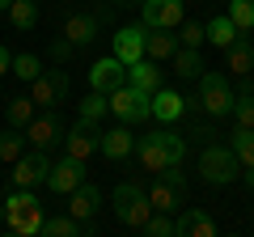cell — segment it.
<instances>
[{
	"instance_id": "d590c367",
	"label": "cell",
	"mask_w": 254,
	"mask_h": 237,
	"mask_svg": "<svg viewBox=\"0 0 254 237\" xmlns=\"http://www.w3.org/2000/svg\"><path fill=\"white\" fill-rule=\"evenodd\" d=\"M178 43L182 47H203L208 43V26H203V21H182L178 26Z\"/></svg>"
},
{
	"instance_id": "30bf717a",
	"label": "cell",
	"mask_w": 254,
	"mask_h": 237,
	"mask_svg": "<svg viewBox=\"0 0 254 237\" xmlns=\"http://www.w3.org/2000/svg\"><path fill=\"white\" fill-rule=\"evenodd\" d=\"M119 85H127V64L119 59L115 51H110L106 59H98V64L89 68V89H98V93H115Z\"/></svg>"
},
{
	"instance_id": "7bdbcfd3",
	"label": "cell",
	"mask_w": 254,
	"mask_h": 237,
	"mask_svg": "<svg viewBox=\"0 0 254 237\" xmlns=\"http://www.w3.org/2000/svg\"><path fill=\"white\" fill-rule=\"evenodd\" d=\"M0 225H4V203H0Z\"/></svg>"
},
{
	"instance_id": "60d3db41",
	"label": "cell",
	"mask_w": 254,
	"mask_h": 237,
	"mask_svg": "<svg viewBox=\"0 0 254 237\" xmlns=\"http://www.w3.org/2000/svg\"><path fill=\"white\" fill-rule=\"evenodd\" d=\"M242 178H246V191H254V170H246Z\"/></svg>"
},
{
	"instance_id": "836d02e7",
	"label": "cell",
	"mask_w": 254,
	"mask_h": 237,
	"mask_svg": "<svg viewBox=\"0 0 254 237\" xmlns=\"http://www.w3.org/2000/svg\"><path fill=\"white\" fill-rule=\"evenodd\" d=\"M157 136H161V144H165V157H170V170H178L182 165V157H187V140L178 136V131H157Z\"/></svg>"
},
{
	"instance_id": "cb8c5ba5",
	"label": "cell",
	"mask_w": 254,
	"mask_h": 237,
	"mask_svg": "<svg viewBox=\"0 0 254 237\" xmlns=\"http://www.w3.org/2000/svg\"><path fill=\"white\" fill-rule=\"evenodd\" d=\"M203 26H208V43L212 47H220V51H229V47L237 43V34H242V30H237V21L229 17H212V21H203Z\"/></svg>"
},
{
	"instance_id": "ab89813d",
	"label": "cell",
	"mask_w": 254,
	"mask_h": 237,
	"mask_svg": "<svg viewBox=\"0 0 254 237\" xmlns=\"http://www.w3.org/2000/svg\"><path fill=\"white\" fill-rule=\"evenodd\" d=\"M119 9H140V4H144V0H115Z\"/></svg>"
},
{
	"instance_id": "ba28073f",
	"label": "cell",
	"mask_w": 254,
	"mask_h": 237,
	"mask_svg": "<svg viewBox=\"0 0 254 237\" xmlns=\"http://www.w3.org/2000/svg\"><path fill=\"white\" fill-rule=\"evenodd\" d=\"M68 89H72V76L64 72V68H51V72H43L38 81H30V98H34L38 106H55V102H64Z\"/></svg>"
},
{
	"instance_id": "7a4b0ae2",
	"label": "cell",
	"mask_w": 254,
	"mask_h": 237,
	"mask_svg": "<svg viewBox=\"0 0 254 237\" xmlns=\"http://www.w3.org/2000/svg\"><path fill=\"white\" fill-rule=\"evenodd\" d=\"M110 208H115L119 225H127V229H144L148 216H153V199H148V191L140 182H119L115 195H110Z\"/></svg>"
},
{
	"instance_id": "5bb4252c",
	"label": "cell",
	"mask_w": 254,
	"mask_h": 237,
	"mask_svg": "<svg viewBox=\"0 0 254 237\" xmlns=\"http://www.w3.org/2000/svg\"><path fill=\"white\" fill-rule=\"evenodd\" d=\"M144 34H148L144 26H119L110 51H115L123 64H136V59H144Z\"/></svg>"
},
{
	"instance_id": "ac0fdd59",
	"label": "cell",
	"mask_w": 254,
	"mask_h": 237,
	"mask_svg": "<svg viewBox=\"0 0 254 237\" xmlns=\"http://www.w3.org/2000/svg\"><path fill=\"white\" fill-rule=\"evenodd\" d=\"M187 106L190 102L182 98V93H174V89H157L153 93V118L157 123H178V118L187 115Z\"/></svg>"
},
{
	"instance_id": "52a82bcc",
	"label": "cell",
	"mask_w": 254,
	"mask_h": 237,
	"mask_svg": "<svg viewBox=\"0 0 254 237\" xmlns=\"http://www.w3.org/2000/svg\"><path fill=\"white\" fill-rule=\"evenodd\" d=\"M51 157H47V148H30V153H21L17 161H13V186H38L47 178V174H51Z\"/></svg>"
},
{
	"instance_id": "8d00e7d4",
	"label": "cell",
	"mask_w": 254,
	"mask_h": 237,
	"mask_svg": "<svg viewBox=\"0 0 254 237\" xmlns=\"http://www.w3.org/2000/svg\"><path fill=\"white\" fill-rule=\"evenodd\" d=\"M229 17L237 21V30H254V0H229Z\"/></svg>"
},
{
	"instance_id": "603a6c76",
	"label": "cell",
	"mask_w": 254,
	"mask_h": 237,
	"mask_svg": "<svg viewBox=\"0 0 254 237\" xmlns=\"http://www.w3.org/2000/svg\"><path fill=\"white\" fill-rule=\"evenodd\" d=\"M178 38H174V30H148L144 34V55L148 59H157V64H161V59H174V51H178Z\"/></svg>"
},
{
	"instance_id": "484cf974",
	"label": "cell",
	"mask_w": 254,
	"mask_h": 237,
	"mask_svg": "<svg viewBox=\"0 0 254 237\" xmlns=\"http://www.w3.org/2000/svg\"><path fill=\"white\" fill-rule=\"evenodd\" d=\"M174 72L178 76H203V55H199V47H178L174 51Z\"/></svg>"
},
{
	"instance_id": "f1b7e54d",
	"label": "cell",
	"mask_w": 254,
	"mask_h": 237,
	"mask_svg": "<svg viewBox=\"0 0 254 237\" xmlns=\"http://www.w3.org/2000/svg\"><path fill=\"white\" fill-rule=\"evenodd\" d=\"M76 233H85V220H76L72 212L68 216H47L43 225V237H76Z\"/></svg>"
},
{
	"instance_id": "8992f818",
	"label": "cell",
	"mask_w": 254,
	"mask_h": 237,
	"mask_svg": "<svg viewBox=\"0 0 254 237\" xmlns=\"http://www.w3.org/2000/svg\"><path fill=\"white\" fill-rule=\"evenodd\" d=\"M182 9H187V0H144V4H140V13H144L140 26L144 30H178L182 21H187Z\"/></svg>"
},
{
	"instance_id": "2e32d148",
	"label": "cell",
	"mask_w": 254,
	"mask_h": 237,
	"mask_svg": "<svg viewBox=\"0 0 254 237\" xmlns=\"http://www.w3.org/2000/svg\"><path fill=\"white\" fill-rule=\"evenodd\" d=\"M68 212H72L76 220H93V216L102 212V191L89 182V178H85V182L68 195Z\"/></svg>"
},
{
	"instance_id": "ffe728a7",
	"label": "cell",
	"mask_w": 254,
	"mask_h": 237,
	"mask_svg": "<svg viewBox=\"0 0 254 237\" xmlns=\"http://www.w3.org/2000/svg\"><path fill=\"white\" fill-rule=\"evenodd\" d=\"M64 38H68V43H76V51H81V47H89L93 38H98V17H89V13H72V17L64 21Z\"/></svg>"
},
{
	"instance_id": "e0dca14e",
	"label": "cell",
	"mask_w": 254,
	"mask_h": 237,
	"mask_svg": "<svg viewBox=\"0 0 254 237\" xmlns=\"http://www.w3.org/2000/svg\"><path fill=\"white\" fill-rule=\"evenodd\" d=\"M136 157H140V165H144L148 174H165L170 170V157H165V144H161L157 131H148L144 140H136Z\"/></svg>"
},
{
	"instance_id": "f35d334b",
	"label": "cell",
	"mask_w": 254,
	"mask_h": 237,
	"mask_svg": "<svg viewBox=\"0 0 254 237\" xmlns=\"http://www.w3.org/2000/svg\"><path fill=\"white\" fill-rule=\"evenodd\" d=\"M9 68H13V59H9V51L0 47V76H9Z\"/></svg>"
},
{
	"instance_id": "5b68a950",
	"label": "cell",
	"mask_w": 254,
	"mask_h": 237,
	"mask_svg": "<svg viewBox=\"0 0 254 237\" xmlns=\"http://www.w3.org/2000/svg\"><path fill=\"white\" fill-rule=\"evenodd\" d=\"M110 115H115L119 123H144V118L153 115V98L140 93L136 85H119V89L110 93Z\"/></svg>"
},
{
	"instance_id": "74e56055",
	"label": "cell",
	"mask_w": 254,
	"mask_h": 237,
	"mask_svg": "<svg viewBox=\"0 0 254 237\" xmlns=\"http://www.w3.org/2000/svg\"><path fill=\"white\" fill-rule=\"evenodd\" d=\"M72 51H76V43H68V38H60V43H51V59H60V64H64V59H68Z\"/></svg>"
},
{
	"instance_id": "9c48e42d",
	"label": "cell",
	"mask_w": 254,
	"mask_h": 237,
	"mask_svg": "<svg viewBox=\"0 0 254 237\" xmlns=\"http://www.w3.org/2000/svg\"><path fill=\"white\" fill-rule=\"evenodd\" d=\"M98 148H102V131H98V123H89V118H81V123L64 136V153L76 157V161H89Z\"/></svg>"
},
{
	"instance_id": "4fadbf2b",
	"label": "cell",
	"mask_w": 254,
	"mask_h": 237,
	"mask_svg": "<svg viewBox=\"0 0 254 237\" xmlns=\"http://www.w3.org/2000/svg\"><path fill=\"white\" fill-rule=\"evenodd\" d=\"M148 199H153V212H170V216H178L187 191H182L178 182H170L165 174H153V182H148Z\"/></svg>"
},
{
	"instance_id": "4dcf8cb0",
	"label": "cell",
	"mask_w": 254,
	"mask_h": 237,
	"mask_svg": "<svg viewBox=\"0 0 254 237\" xmlns=\"http://www.w3.org/2000/svg\"><path fill=\"white\" fill-rule=\"evenodd\" d=\"M34 98H9V106H4V115H9V127H30L34 123Z\"/></svg>"
},
{
	"instance_id": "7c38bea8",
	"label": "cell",
	"mask_w": 254,
	"mask_h": 237,
	"mask_svg": "<svg viewBox=\"0 0 254 237\" xmlns=\"http://www.w3.org/2000/svg\"><path fill=\"white\" fill-rule=\"evenodd\" d=\"M85 161H76V157H64V161H55L51 165V174H47V186H51L55 195H72L76 186L85 182Z\"/></svg>"
},
{
	"instance_id": "f546056e",
	"label": "cell",
	"mask_w": 254,
	"mask_h": 237,
	"mask_svg": "<svg viewBox=\"0 0 254 237\" xmlns=\"http://www.w3.org/2000/svg\"><path fill=\"white\" fill-rule=\"evenodd\" d=\"M229 144H233L242 170H254V127H237L233 136H229Z\"/></svg>"
},
{
	"instance_id": "1f68e13d",
	"label": "cell",
	"mask_w": 254,
	"mask_h": 237,
	"mask_svg": "<svg viewBox=\"0 0 254 237\" xmlns=\"http://www.w3.org/2000/svg\"><path fill=\"white\" fill-rule=\"evenodd\" d=\"M233 118H237V127H254V89H250V81H242V93L233 102Z\"/></svg>"
},
{
	"instance_id": "e575fe53",
	"label": "cell",
	"mask_w": 254,
	"mask_h": 237,
	"mask_svg": "<svg viewBox=\"0 0 254 237\" xmlns=\"http://www.w3.org/2000/svg\"><path fill=\"white\" fill-rule=\"evenodd\" d=\"M144 233L148 237H174V233H178V216H170V212H153L148 225H144Z\"/></svg>"
},
{
	"instance_id": "4316f807",
	"label": "cell",
	"mask_w": 254,
	"mask_h": 237,
	"mask_svg": "<svg viewBox=\"0 0 254 237\" xmlns=\"http://www.w3.org/2000/svg\"><path fill=\"white\" fill-rule=\"evenodd\" d=\"M9 21L21 30V34H30V30L38 26V0H13L9 4Z\"/></svg>"
},
{
	"instance_id": "3957f363",
	"label": "cell",
	"mask_w": 254,
	"mask_h": 237,
	"mask_svg": "<svg viewBox=\"0 0 254 237\" xmlns=\"http://www.w3.org/2000/svg\"><path fill=\"white\" fill-rule=\"evenodd\" d=\"M199 178L208 186H229L242 178V161H237L233 144H208L199 153Z\"/></svg>"
},
{
	"instance_id": "9a60e30c",
	"label": "cell",
	"mask_w": 254,
	"mask_h": 237,
	"mask_svg": "<svg viewBox=\"0 0 254 237\" xmlns=\"http://www.w3.org/2000/svg\"><path fill=\"white\" fill-rule=\"evenodd\" d=\"M165 72H161V64H157V59H136V64H127V85H136L140 93H148V98H153L157 89H165Z\"/></svg>"
},
{
	"instance_id": "7402d4cb",
	"label": "cell",
	"mask_w": 254,
	"mask_h": 237,
	"mask_svg": "<svg viewBox=\"0 0 254 237\" xmlns=\"http://www.w3.org/2000/svg\"><path fill=\"white\" fill-rule=\"evenodd\" d=\"M225 59H229V72H237L242 81H250V72H254V47H250L246 34H237V43L225 51Z\"/></svg>"
},
{
	"instance_id": "277c9868",
	"label": "cell",
	"mask_w": 254,
	"mask_h": 237,
	"mask_svg": "<svg viewBox=\"0 0 254 237\" xmlns=\"http://www.w3.org/2000/svg\"><path fill=\"white\" fill-rule=\"evenodd\" d=\"M233 102H237L233 85H229L220 72H208V68H203V76H199V106L208 110L212 118H225V115H233Z\"/></svg>"
},
{
	"instance_id": "d4e9b609",
	"label": "cell",
	"mask_w": 254,
	"mask_h": 237,
	"mask_svg": "<svg viewBox=\"0 0 254 237\" xmlns=\"http://www.w3.org/2000/svg\"><path fill=\"white\" fill-rule=\"evenodd\" d=\"M76 110H81V118H89V123H102V118L110 115V93H98V89H89L81 102H76Z\"/></svg>"
},
{
	"instance_id": "8fae6325",
	"label": "cell",
	"mask_w": 254,
	"mask_h": 237,
	"mask_svg": "<svg viewBox=\"0 0 254 237\" xmlns=\"http://www.w3.org/2000/svg\"><path fill=\"white\" fill-rule=\"evenodd\" d=\"M26 136H30V144L34 148H55V144H64V118L55 115V110H43V115H34V123L26 127Z\"/></svg>"
},
{
	"instance_id": "b9f144b4",
	"label": "cell",
	"mask_w": 254,
	"mask_h": 237,
	"mask_svg": "<svg viewBox=\"0 0 254 237\" xmlns=\"http://www.w3.org/2000/svg\"><path fill=\"white\" fill-rule=\"evenodd\" d=\"M9 4H13V0H0V13H9Z\"/></svg>"
},
{
	"instance_id": "d6986e66",
	"label": "cell",
	"mask_w": 254,
	"mask_h": 237,
	"mask_svg": "<svg viewBox=\"0 0 254 237\" xmlns=\"http://www.w3.org/2000/svg\"><path fill=\"white\" fill-rule=\"evenodd\" d=\"M178 237H216V220L203 208H182L178 212Z\"/></svg>"
},
{
	"instance_id": "83f0119b",
	"label": "cell",
	"mask_w": 254,
	"mask_h": 237,
	"mask_svg": "<svg viewBox=\"0 0 254 237\" xmlns=\"http://www.w3.org/2000/svg\"><path fill=\"white\" fill-rule=\"evenodd\" d=\"M26 144H30V136H21L17 127H4V131H0V161L13 165L21 153H26Z\"/></svg>"
},
{
	"instance_id": "44dd1931",
	"label": "cell",
	"mask_w": 254,
	"mask_h": 237,
	"mask_svg": "<svg viewBox=\"0 0 254 237\" xmlns=\"http://www.w3.org/2000/svg\"><path fill=\"white\" fill-rule=\"evenodd\" d=\"M102 153H106L110 161H123V157H131V153H136V136L127 131V123H123V127L102 131Z\"/></svg>"
},
{
	"instance_id": "d6a6232c",
	"label": "cell",
	"mask_w": 254,
	"mask_h": 237,
	"mask_svg": "<svg viewBox=\"0 0 254 237\" xmlns=\"http://www.w3.org/2000/svg\"><path fill=\"white\" fill-rule=\"evenodd\" d=\"M13 76H17V81H38V76H43V59H38L34 51L13 55Z\"/></svg>"
},
{
	"instance_id": "6da1fadb",
	"label": "cell",
	"mask_w": 254,
	"mask_h": 237,
	"mask_svg": "<svg viewBox=\"0 0 254 237\" xmlns=\"http://www.w3.org/2000/svg\"><path fill=\"white\" fill-rule=\"evenodd\" d=\"M43 225H47V212H43V199L34 195V186H17L4 199V229L13 237H43Z\"/></svg>"
}]
</instances>
